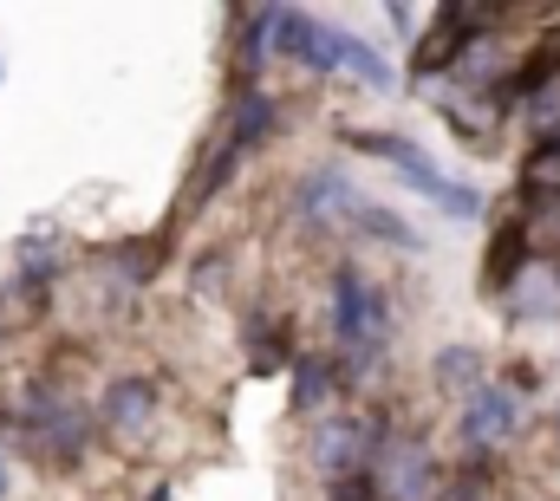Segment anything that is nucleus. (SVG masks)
Returning a JSON list of instances; mask_svg holds the SVG:
<instances>
[{
	"label": "nucleus",
	"instance_id": "4",
	"mask_svg": "<svg viewBox=\"0 0 560 501\" xmlns=\"http://www.w3.org/2000/svg\"><path fill=\"white\" fill-rule=\"evenodd\" d=\"M392 423H365V417H346V410H332L319 430H313V463H319V476L326 482H339V476H359V463H372V450H378V436H385Z\"/></svg>",
	"mask_w": 560,
	"mask_h": 501
},
{
	"label": "nucleus",
	"instance_id": "19",
	"mask_svg": "<svg viewBox=\"0 0 560 501\" xmlns=\"http://www.w3.org/2000/svg\"><path fill=\"white\" fill-rule=\"evenodd\" d=\"M332 501H378V489H372V476L359 469V476H339V482H332Z\"/></svg>",
	"mask_w": 560,
	"mask_h": 501
},
{
	"label": "nucleus",
	"instance_id": "17",
	"mask_svg": "<svg viewBox=\"0 0 560 501\" xmlns=\"http://www.w3.org/2000/svg\"><path fill=\"white\" fill-rule=\"evenodd\" d=\"M235 163H242V150H229V143H222V150H215V163H209V170H202V183H196V209H202V202H215V189L235 176Z\"/></svg>",
	"mask_w": 560,
	"mask_h": 501
},
{
	"label": "nucleus",
	"instance_id": "16",
	"mask_svg": "<svg viewBox=\"0 0 560 501\" xmlns=\"http://www.w3.org/2000/svg\"><path fill=\"white\" fill-rule=\"evenodd\" d=\"M436 377H443V384H469V391H476V384H482V359H476L469 346H450V352L436 359Z\"/></svg>",
	"mask_w": 560,
	"mask_h": 501
},
{
	"label": "nucleus",
	"instance_id": "18",
	"mask_svg": "<svg viewBox=\"0 0 560 501\" xmlns=\"http://www.w3.org/2000/svg\"><path fill=\"white\" fill-rule=\"evenodd\" d=\"M528 189H560V137H548L528 163Z\"/></svg>",
	"mask_w": 560,
	"mask_h": 501
},
{
	"label": "nucleus",
	"instance_id": "7",
	"mask_svg": "<svg viewBox=\"0 0 560 501\" xmlns=\"http://www.w3.org/2000/svg\"><path fill=\"white\" fill-rule=\"evenodd\" d=\"M319 46H326V72H332V66H346V72H352V79H365L372 92H392V85H398V72H392L365 39H352V33H339V26H319Z\"/></svg>",
	"mask_w": 560,
	"mask_h": 501
},
{
	"label": "nucleus",
	"instance_id": "2",
	"mask_svg": "<svg viewBox=\"0 0 560 501\" xmlns=\"http://www.w3.org/2000/svg\"><path fill=\"white\" fill-rule=\"evenodd\" d=\"M352 143H365L372 156H385V163H392V170H398V176H405L418 196H430V202H436L450 222H476V215H482V189H469V183L443 176V170L423 156L411 137H365V130H352Z\"/></svg>",
	"mask_w": 560,
	"mask_h": 501
},
{
	"label": "nucleus",
	"instance_id": "21",
	"mask_svg": "<svg viewBox=\"0 0 560 501\" xmlns=\"http://www.w3.org/2000/svg\"><path fill=\"white\" fill-rule=\"evenodd\" d=\"M150 501H170V489H156V496H150Z\"/></svg>",
	"mask_w": 560,
	"mask_h": 501
},
{
	"label": "nucleus",
	"instance_id": "1",
	"mask_svg": "<svg viewBox=\"0 0 560 501\" xmlns=\"http://www.w3.org/2000/svg\"><path fill=\"white\" fill-rule=\"evenodd\" d=\"M332 333H339V346L352 352V365H378L385 346H392V300H385L378 287H365V273H359L352 260L332 273ZM352 365H346V372H352Z\"/></svg>",
	"mask_w": 560,
	"mask_h": 501
},
{
	"label": "nucleus",
	"instance_id": "8",
	"mask_svg": "<svg viewBox=\"0 0 560 501\" xmlns=\"http://www.w3.org/2000/svg\"><path fill=\"white\" fill-rule=\"evenodd\" d=\"M150 404H156L150 377H118V384L105 391L98 417H105V430H118V436H138L143 423H150Z\"/></svg>",
	"mask_w": 560,
	"mask_h": 501
},
{
	"label": "nucleus",
	"instance_id": "3",
	"mask_svg": "<svg viewBox=\"0 0 560 501\" xmlns=\"http://www.w3.org/2000/svg\"><path fill=\"white\" fill-rule=\"evenodd\" d=\"M372 463H378L372 489H385V501H436L443 496V469H436L430 443L411 436V430H385L378 450H372Z\"/></svg>",
	"mask_w": 560,
	"mask_h": 501
},
{
	"label": "nucleus",
	"instance_id": "13",
	"mask_svg": "<svg viewBox=\"0 0 560 501\" xmlns=\"http://www.w3.org/2000/svg\"><path fill=\"white\" fill-rule=\"evenodd\" d=\"M522 267H528V222H509V229L495 235L489 260H482V287H509Z\"/></svg>",
	"mask_w": 560,
	"mask_h": 501
},
{
	"label": "nucleus",
	"instance_id": "15",
	"mask_svg": "<svg viewBox=\"0 0 560 501\" xmlns=\"http://www.w3.org/2000/svg\"><path fill=\"white\" fill-rule=\"evenodd\" d=\"M248 346H255V365H261V372L287 365V359H280V352H287V326L275 333V319H261V313H255V319H248Z\"/></svg>",
	"mask_w": 560,
	"mask_h": 501
},
{
	"label": "nucleus",
	"instance_id": "11",
	"mask_svg": "<svg viewBox=\"0 0 560 501\" xmlns=\"http://www.w3.org/2000/svg\"><path fill=\"white\" fill-rule=\"evenodd\" d=\"M346 377H352V372H346V365H332V359H293V410H306V417H313V410L346 384Z\"/></svg>",
	"mask_w": 560,
	"mask_h": 501
},
{
	"label": "nucleus",
	"instance_id": "5",
	"mask_svg": "<svg viewBox=\"0 0 560 501\" xmlns=\"http://www.w3.org/2000/svg\"><path fill=\"white\" fill-rule=\"evenodd\" d=\"M515 430H522V397H515L509 384H476L469 404H463V436H469V450L482 456V450L509 443Z\"/></svg>",
	"mask_w": 560,
	"mask_h": 501
},
{
	"label": "nucleus",
	"instance_id": "9",
	"mask_svg": "<svg viewBox=\"0 0 560 501\" xmlns=\"http://www.w3.org/2000/svg\"><path fill=\"white\" fill-rule=\"evenodd\" d=\"M33 436H46V456H52V469H66V463H79L85 456V436H92V417L79 410V404H59Z\"/></svg>",
	"mask_w": 560,
	"mask_h": 501
},
{
	"label": "nucleus",
	"instance_id": "6",
	"mask_svg": "<svg viewBox=\"0 0 560 501\" xmlns=\"http://www.w3.org/2000/svg\"><path fill=\"white\" fill-rule=\"evenodd\" d=\"M489 20H495V7H443V13H436V26H430V39H423L418 59H411V72L430 79V72L456 66V59H463V46H469V33H476V26H489Z\"/></svg>",
	"mask_w": 560,
	"mask_h": 501
},
{
	"label": "nucleus",
	"instance_id": "12",
	"mask_svg": "<svg viewBox=\"0 0 560 501\" xmlns=\"http://www.w3.org/2000/svg\"><path fill=\"white\" fill-rule=\"evenodd\" d=\"M275 118H280V105L268 98V92H242V98H235V125H229V150L248 156V150L275 130Z\"/></svg>",
	"mask_w": 560,
	"mask_h": 501
},
{
	"label": "nucleus",
	"instance_id": "14",
	"mask_svg": "<svg viewBox=\"0 0 560 501\" xmlns=\"http://www.w3.org/2000/svg\"><path fill=\"white\" fill-rule=\"evenodd\" d=\"M346 222H359L365 235H378V242H392V248H418V229L405 222V215H392V209H378V202H359Z\"/></svg>",
	"mask_w": 560,
	"mask_h": 501
},
{
	"label": "nucleus",
	"instance_id": "20",
	"mask_svg": "<svg viewBox=\"0 0 560 501\" xmlns=\"http://www.w3.org/2000/svg\"><path fill=\"white\" fill-rule=\"evenodd\" d=\"M0 496H7V463H0Z\"/></svg>",
	"mask_w": 560,
	"mask_h": 501
},
{
	"label": "nucleus",
	"instance_id": "10",
	"mask_svg": "<svg viewBox=\"0 0 560 501\" xmlns=\"http://www.w3.org/2000/svg\"><path fill=\"white\" fill-rule=\"evenodd\" d=\"M509 287H515V313H522V319H555L560 313V267L528 260Z\"/></svg>",
	"mask_w": 560,
	"mask_h": 501
}]
</instances>
